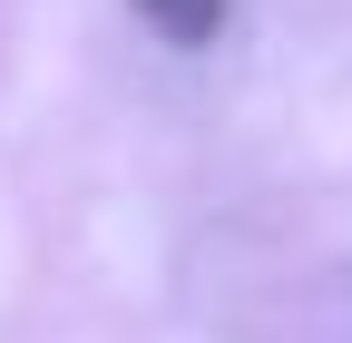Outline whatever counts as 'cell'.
Instances as JSON below:
<instances>
[{"label": "cell", "instance_id": "6da1fadb", "mask_svg": "<svg viewBox=\"0 0 352 343\" xmlns=\"http://www.w3.org/2000/svg\"><path fill=\"white\" fill-rule=\"evenodd\" d=\"M127 10H138L157 39H176V50H206V39L226 30V10H235V0H127Z\"/></svg>", "mask_w": 352, "mask_h": 343}]
</instances>
